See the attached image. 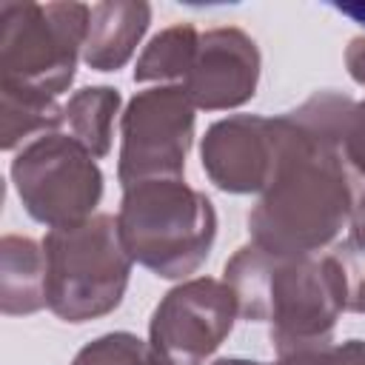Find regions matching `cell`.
I'll use <instances>...</instances> for the list:
<instances>
[{
	"mask_svg": "<svg viewBox=\"0 0 365 365\" xmlns=\"http://www.w3.org/2000/svg\"><path fill=\"white\" fill-rule=\"evenodd\" d=\"M285 145L268 188L248 211L251 242L282 257L317 254L351 220L354 191L331 137L285 111Z\"/></svg>",
	"mask_w": 365,
	"mask_h": 365,
	"instance_id": "cell-1",
	"label": "cell"
},
{
	"mask_svg": "<svg viewBox=\"0 0 365 365\" xmlns=\"http://www.w3.org/2000/svg\"><path fill=\"white\" fill-rule=\"evenodd\" d=\"M222 274L240 317L268 325L277 359L334 342V325L345 314V285L331 251L282 257L248 242Z\"/></svg>",
	"mask_w": 365,
	"mask_h": 365,
	"instance_id": "cell-2",
	"label": "cell"
},
{
	"mask_svg": "<svg viewBox=\"0 0 365 365\" xmlns=\"http://www.w3.org/2000/svg\"><path fill=\"white\" fill-rule=\"evenodd\" d=\"M117 228L134 262L163 279H185L214 248L217 211L182 177L143 180L123 188Z\"/></svg>",
	"mask_w": 365,
	"mask_h": 365,
	"instance_id": "cell-3",
	"label": "cell"
},
{
	"mask_svg": "<svg viewBox=\"0 0 365 365\" xmlns=\"http://www.w3.org/2000/svg\"><path fill=\"white\" fill-rule=\"evenodd\" d=\"M46 302L63 322H88L111 314L128 288L131 265L117 217L94 214L43 237Z\"/></svg>",
	"mask_w": 365,
	"mask_h": 365,
	"instance_id": "cell-4",
	"label": "cell"
},
{
	"mask_svg": "<svg viewBox=\"0 0 365 365\" xmlns=\"http://www.w3.org/2000/svg\"><path fill=\"white\" fill-rule=\"evenodd\" d=\"M88 14L86 3H3L0 83L63 94L83 57Z\"/></svg>",
	"mask_w": 365,
	"mask_h": 365,
	"instance_id": "cell-5",
	"label": "cell"
},
{
	"mask_svg": "<svg viewBox=\"0 0 365 365\" xmlns=\"http://www.w3.org/2000/svg\"><path fill=\"white\" fill-rule=\"evenodd\" d=\"M9 171L26 214L48 231L94 217L103 200V171L97 160L63 131L43 134L23 145Z\"/></svg>",
	"mask_w": 365,
	"mask_h": 365,
	"instance_id": "cell-6",
	"label": "cell"
},
{
	"mask_svg": "<svg viewBox=\"0 0 365 365\" xmlns=\"http://www.w3.org/2000/svg\"><path fill=\"white\" fill-rule=\"evenodd\" d=\"M194 103L182 86H151L131 97L120 114L117 177L123 188L143 180L182 177L194 143Z\"/></svg>",
	"mask_w": 365,
	"mask_h": 365,
	"instance_id": "cell-7",
	"label": "cell"
},
{
	"mask_svg": "<svg viewBox=\"0 0 365 365\" xmlns=\"http://www.w3.org/2000/svg\"><path fill=\"white\" fill-rule=\"evenodd\" d=\"M237 317V297L225 279L194 277L157 302L148 342L174 365H205L234 331Z\"/></svg>",
	"mask_w": 365,
	"mask_h": 365,
	"instance_id": "cell-8",
	"label": "cell"
},
{
	"mask_svg": "<svg viewBox=\"0 0 365 365\" xmlns=\"http://www.w3.org/2000/svg\"><path fill=\"white\" fill-rule=\"evenodd\" d=\"M285 114H234L208 125L200 160L208 180L225 194H262L285 145Z\"/></svg>",
	"mask_w": 365,
	"mask_h": 365,
	"instance_id": "cell-9",
	"label": "cell"
},
{
	"mask_svg": "<svg viewBox=\"0 0 365 365\" xmlns=\"http://www.w3.org/2000/svg\"><path fill=\"white\" fill-rule=\"evenodd\" d=\"M259 63L251 34L237 26H217L200 31L194 63L180 86L200 111L240 108L257 94Z\"/></svg>",
	"mask_w": 365,
	"mask_h": 365,
	"instance_id": "cell-10",
	"label": "cell"
},
{
	"mask_svg": "<svg viewBox=\"0 0 365 365\" xmlns=\"http://www.w3.org/2000/svg\"><path fill=\"white\" fill-rule=\"evenodd\" d=\"M151 23V6L143 0L94 3L83 43V63L94 71H117L137 51Z\"/></svg>",
	"mask_w": 365,
	"mask_h": 365,
	"instance_id": "cell-11",
	"label": "cell"
},
{
	"mask_svg": "<svg viewBox=\"0 0 365 365\" xmlns=\"http://www.w3.org/2000/svg\"><path fill=\"white\" fill-rule=\"evenodd\" d=\"M46 251L31 237L0 240V308L6 317H26L46 308Z\"/></svg>",
	"mask_w": 365,
	"mask_h": 365,
	"instance_id": "cell-12",
	"label": "cell"
},
{
	"mask_svg": "<svg viewBox=\"0 0 365 365\" xmlns=\"http://www.w3.org/2000/svg\"><path fill=\"white\" fill-rule=\"evenodd\" d=\"M63 128V106L34 88L0 83V145L14 151Z\"/></svg>",
	"mask_w": 365,
	"mask_h": 365,
	"instance_id": "cell-13",
	"label": "cell"
},
{
	"mask_svg": "<svg viewBox=\"0 0 365 365\" xmlns=\"http://www.w3.org/2000/svg\"><path fill=\"white\" fill-rule=\"evenodd\" d=\"M120 91L111 86H86L68 97L63 106V125L94 160L111 151L114 120L120 114Z\"/></svg>",
	"mask_w": 365,
	"mask_h": 365,
	"instance_id": "cell-14",
	"label": "cell"
},
{
	"mask_svg": "<svg viewBox=\"0 0 365 365\" xmlns=\"http://www.w3.org/2000/svg\"><path fill=\"white\" fill-rule=\"evenodd\" d=\"M200 46V31L191 23H174L154 34L134 66V83H182Z\"/></svg>",
	"mask_w": 365,
	"mask_h": 365,
	"instance_id": "cell-15",
	"label": "cell"
},
{
	"mask_svg": "<svg viewBox=\"0 0 365 365\" xmlns=\"http://www.w3.org/2000/svg\"><path fill=\"white\" fill-rule=\"evenodd\" d=\"M71 365H174L151 342L128 331H111L83 345Z\"/></svg>",
	"mask_w": 365,
	"mask_h": 365,
	"instance_id": "cell-16",
	"label": "cell"
},
{
	"mask_svg": "<svg viewBox=\"0 0 365 365\" xmlns=\"http://www.w3.org/2000/svg\"><path fill=\"white\" fill-rule=\"evenodd\" d=\"M331 257L339 265L345 285V311L365 314V245L354 240H342L331 248Z\"/></svg>",
	"mask_w": 365,
	"mask_h": 365,
	"instance_id": "cell-17",
	"label": "cell"
},
{
	"mask_svg": "<svg viewBox=\"0 0 365 365\" xmlns=\"http://www.w3.org/2000/svg\"><path fill=\"white\" fill-rule=\"evenodd\" d=\"M279 365H365V342L362 339H345L339 345H322L297 351L277 359Z\"/></svg>",
	"mask_w": 365,
	"mask_h": 365,
	"instance_id": "cell-18",
	"label": "cell"
},
{
	"mask_svg": "<svg viewBox=\"0 0 365 365\" xmlns=\"http://www.w3.org/2000/svg\"><path fill=\"white\" fill-rule=\"evenodd\" d=\"M348 240L365 245V185L354 188V205H351V220H348Z\"/></svg>",
	"mask_w": 365,
	"mask_h": 365,
	"instance_id": "cell-19",
	"label": "cell"
},
{
	"mask_svg": "<svg viewBox=\"0 0 365 365\" xmlns=\"http://www.w3.org/2000/svg\"><path fill=\"white\" fill-rule=\"evenodd\" d=\"M345 66L348 74L365 88V37H354L345 48Z\"/></svg>",
	"mask_w": 365,
	"mask_h": 365,
	"instance_id": "cell-20",
	"label": "cell"
},
{
	"mask_svg": "<svg viewBox=\"0 0 365 365\" xmlns=\"http://www.w3.org/2000/svg\"><path fill=\"white\" fill-rule=\"evenodd\" d=\"M331 9H336V11L345 14V17H351L354 23L365 26V0H362V3H331Z\"/></svg>",
	"mask_w": 365,
	"mask_h": 365,
	"instance_id": "cell-21",
	"label": "cell"
},
{
	"mask_svg": "<svg viewBox=\"0 0 365 365\" xmlns=\"http://www.w3.org/2000/svg\"><path fill=\"white\" fill-rule=\"evenodd\" d=\"M211 365H279V362H257V359H242V356H225V359H217Z\"/></svg>",
	"mask_w": 365,
	"mask_h": 365,
	"instance_id": "cell-22",
	"label": "cell"
}]
</instances>
